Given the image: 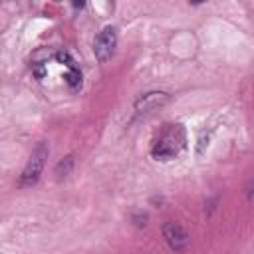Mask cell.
<instances>
[{
	"label": "cell",
	"instance_id": "7a4b0ae2",
	"mask_svg": "<svg viewBox=\"0 0 254 254\" xmlns=\"http://www.w3.org/2000/svg\"><path fill=\"white\" fill-rule=\"evenodd\" d=\"M48 153H50L48 145L46 143H38V147L30 155L26 167L22 169V175L18 179V187H32V185H36L40 181V175L44 171V163L48 159Z\"/></svg>",
	"mask_w": 254,
	"mask_h": 254
},
{
	"label": "cell",
	"instance_id": "5b68a950",
	"mask_svg": "<svg viewBox=\"0 0 254 254\" xmlns=\"http://www.w3.org/2000/svg\"><path fill=\"white\" fill-rule=\"evenodd\" d=\"M167 101H169V95L165 91H149L135 99L133 109L137 115H149V113L157 111L159 107H163Z\"/></svg>",
	"mask_w": 254,
	"mask_h": 254
},
{
	"label": "cell",
	"instance_id": "6da1fadb",
	"mask_svg": "<svg viewBox=\"0 0 254 254\" xmlns=\"http://www.w3.org/2000/svg\"><path fill=\"white\" fill-rule=\"evenodd\" d=\"M187 147V133L181 123L165 125L161 135L155 139L151 147V155L157 161H171Z\"/></svg>",
	"mask_w": 254,
	"mask_h": 254
},
{
	"label": "cell",
	"instance_id": "52a82bcc",
	"mask_svg": "<svg viewBox=\"0 0 254 254\" xmlns=\"http://www.w3.org/2000/svg\"><path fill=\"white\" fill-rule=\"evenodd\" d=\"M0 254H2V252H0Z\"/></svg>",
	"mask_w": 254,
	"mask_h": 254
},
{
	"label": "cell",
	"instance_id": "277c9868",
	"mask_svg": "<svg viewBox=\"0 0 254 254\" xmlns=\"http://www.w3.org/2000/svg\"><path fill=\"white\" fill-rule=\"evenodd\" d=\"M163 238H165V242L169 244V248L171 250H175V252H183V250H187V246H189V242H190V236H189V232L179 224V222H165L163 224Z\"/></svg>",
	"mask_w": 254,
	"mask_h": 254
},
{
	"label": "cell",
	"instance_id": "3957f363",
	"mask_svg": "<svg viewBox=\"0 0 254 254\" xmlns=\"http://www.w3.org/2000/svg\"><path fill=\"white\" fill-rule=\"evenodd\" d=\"M115 48H117V30L113 26H105L93 42V56L99 64H105L115 54Z\"/></svg>",
	"mask_w": 254,
	"mask_h": 254
},
{
	"label": "cell",
	"instance_id": "8992f818",
	"mask_svg": "<svg viewBox=\"0 0 254 254\" xmlns=\"http://www.w3.org/2000/svg\"><path fill=\"white\" fill-rule=\"evenodd\" d=\"M71 167H73V157L67 155L64 161H60V163L56 165V175H58V177H65V175H69Z\"/></svg>",
	"mask_w": 254,
	"mask_h": 254
}]
</instances>
